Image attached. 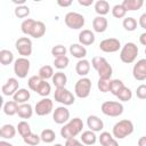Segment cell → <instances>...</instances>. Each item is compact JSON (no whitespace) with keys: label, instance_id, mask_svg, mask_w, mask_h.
<instances>
[{"label":"cell","instance_id":"1","mask_svg":"<svg viewBox=\"0 0 146 146\" xmlns=\"http://www.w3.org/2000/svg\"><path fill=\"white\" fill-rule=\"evenodd\" d=\"M82 129H83V121L80 117H73L60 128V136L65 140L75 138L78 135L82 133Z\"/></svg>","mask_w":146,"mask_h":146},{"label":"cell","instance_id":"2","mask_svg":"<svg viewBox=\"0 0 146 146\" xmlns=\"http://www.w3.org/2000/svg\"><path fill=\"white\" fill-rule=\"evenodd\" d=\"M91 65H92V67L97 71L99 79L111 80L112 74H113V68H112L111 64L107 62V59H106L105 57L95 56V57L91 59Z\"/></svg>","mask_w":146,"mask_h":146},{"label":"cell","instance_id":"3","mask_svg":"<svg viewBox=\"0 0 146 146\" xmlns=\"http://www.w3.org/2000/svg\"><path fill=\"white\" fill-rule=\"evenodd\" d=\"M133 123L132 121L124 119V120H120L119 122H116L113 125L112 129V135L115 139H124L125 137L130 136L133 132Z\"/></svg>","mask_w":146,"mask_h":146},{"label":"cell","instance_id":"4","mask_svg":"<svg viewBox=\"0 0 146 146\" xmlns=\"http://www.w3.org/2000/svg\"><path fill=\"white\" fill-rule=\"evenodd\" d=\"M139 49L133 42H127L120 50V59L124 64H131L136 60Z\"/></svg>","mask_w":146,"mask_h":146},{"label":"cell","instance_id":"5","mask_svg":"<svg viewBox=\"0 0 146 146\" xmlns=\"http://www.w3.org/2000/svg\"><path fill=\"white\" fill-rule=\"evenodd\" d=\"M64 22H65V25L71 29V30H80L84 26V23H86V19H84V16L79 14V13H75V11H70L65 15L64 17Z\"/></svg>","mask_w":146,"mask_h":146},{"label":"cell","instance_id":"6","mask_svg":"<svg viewBox=\"0 0 146 146\" xmlns=\"http://www.w3.org/2000/svg\"><path fill=\"white\" fill-rule=\"evenodd\" d=\"M100 110H102L103 114L111 116V117H116L123 113V105L120 102L107 100V102H104L102 104Z\"/></svg>","mask_w":146,"mask_h":146},{"label":"cell","instance_id":"7","mask_svg":"<svg viewBox=\"0 0 146 146\" xmlns=\"http://www.w3.org/2000/svg\"><path fill=\"white\" fill-rule=\"evenodd\" d=\"M91 91V80L87 76L80 78L74 86V94L78 98H87Z\"/></svg>","mask_w":146,"mask_h":146},{"label":"cell","instance_id":"8","mask_svg":"<svg viewBox=\"0 0 146 146\" xmlns=\"http://www.w3.org/2000/svg\"><path fill=\"white\" fill-rule=\"evenodd\" d=\"M54 98L57 103L62 104L63 106L73 105L75 102V96L65 87L64 88H56L54 92Z\"/></svg>","mask_w":146,"mask_h":146},{"label":"cell","instance_id":"9","mask_svg":"<svg viewBox=\"0 0 146 146\" xmlns=\"http://www.w3.org/2000/svg\"><path fill=\"white\" fill-rule=\"evenodd\" d=\"M32 40L29 38V36H22V38H18L15 42V48L16 50L18 51V54L21 55V57H29L32 55V50H33V47H32Z\"/></svg>","mask_w":146,"mask_h":146},{"label":"cell","instance_id":"10","mask_svg":"<svg viewBox=\"0 0 146 146\" xmlns=\"http://www.w3.org/2000/svg\"><path fill=\"white\" fill-rule=\"evenodd\" d=\"M31 63L26 57H19L14 62V73L19 79H25L30 72Z\"/></svg>","mask_w":146,"mask_h":146},{"label":"cell","instance_id":"11","mask_svg":"<svg viewBox=\"0 0 146 146\" xmlns=\"http://www.w3.org/2000/svg\"><path fill=\"white\" fill-rule=\"evenodd\" d=\"M52 110H54V103L50 98H47V97L40 99L34 106V112L39 116L48 115L52 112Z\"/></svg>","mask_w":146,"mask_h":146},{"label":"cell","instance_id":"12","mask_svg":"<svg viewBox=\"0 0 146 146\" xmlns=\"http://www.w3.org/2000/svg\"><path fill=\"white\" fill-rule=\"evenodd\" d=\"M99 49L103 52H116L121 49V42L116 38H107L100 41L99 43Z\"/></svg>","mask_w":146,"mask_h":146},{"label":"cell","instance_id":"13","mask_svg":"<svg viewBox=\"0 0 146 146\" xmlns=\"http://www.w3.org/2000/svg\"><path fill=\"white\" fill-rule=\"evenodd\" d=\"M52 120L57 124H65L70 121V111L66 106H58L54 110Z\"/></svg>","mask_w":146,"mask_h":146},{"label":"cell","instance_id":"14","mask_svg":"<svg viewBox=\"0 0 146 146\" xmlns=\"http://www.w3.org/2000/svg\"><path fill=\"white\" fill-rule=\"evenodd\" d=\"M132 75L137 81L146 80V58L137 60L132 67Z\"/></svg>","mask_w":146,"mask_h":146},{"label":"cell","instance_id":"15","mask_svg":"<svg viewBox=\"0 0 146 146\" xmlns=\"http://www.w3.org/2000/svg\"><path fill=\"white\" fill-rule=\"evenodd\" d=\"M19 89V82L16 78H9L6 83L2 86L1 91L5 96H14L16 91Z\"/></svg>","mask_w":146,"mask_h":146},{"label":"cell","instance_id":"16","mask_svg":"<svg viewBox=\"0 0 146 146\" xmlns=\"http://www.w3.org/2000/svg\"><path fill=\"white\" fill-rule=\"evenodd\" d=\"M87 125H88L89 130H91L94 132H99L104 129V122L97 115H89L87 117Z\"/></svg>","mask_w":146,"mask_h":146},{"label":"cell","instance_id":"17","mask_svg":"<svg viewBox=\"0 0 146 146\" xmlns=\"http://www.w3.org/2000/svg\"><path fill=\"white\" fill-rule=\"evenodd\" d=\"M96 36L91 30H82L79 33V43L82 46H90L95 42Z\"/></svg>","mask_w":146,"mask_h":146},{"label":"cell","instance_id":"18","mask_svg":"<svg viewBox=\"0 0 146 146\" xmlns=\"http://www.w3.org/2000/svg\"><path fill=\"white\" fill-rule=\"evenodd\" d=\"M68 51H70V54L73 57L78 58L79 60L80 59H84V57L87 56V49H86V47L82 46V44H80V43H72L70 46Z\"/></svg>","mask_w":146,"mask_h":146},{"label":"cell","instance_id":"19","mask_svg":"<svg viewBox=\"0 0 146 146\" xmlns=\"http://www.w3.org/2000/svg\"><path fill=\"white\" fill-rule=\"evenodd\" d=\"M108 22L104 16H97L92 19V29L97 33H103L107 30Z\"/></svg>","mask_w":146,"mask_h":146},{"label":"cell","instance_id":"20","mask_svg":"<svg viewBox=\"0 0 146 146\" xmlns=\"http://www.w3.org/2000/svg\"><path fill=\"white\" fill-rule=\"evenodd\" d=\"M75 72L81 78H84L90 72V62L87 59H80L75 64Z\"/></svg>","mask_w":146,"mask_h":146},{"label":"cell","instance_id":"21","mask_svg":"<svg viewBox=\"0 0 146 146\" xmlns=\"http://www.w3.org/2000/svg\"><path fill=\"white\" fill-rule=\"evenodd\" d=\"M30 98H31V94H30V91H29L27 89H25V88H19V89L16 91V94L13 96V100H15L18 105L27 103V100H29Z\"/></svg>","mask_w":146,"mask_h":146},{"label":"cell","instance_id":"22","mask_svg":"<svg viewBox=\"0 0 146 146\" xmlns=\"http://www.w3.org/2000/svg\"><path fill=\"white\" fill-rule=\"evenodd\" d=\"M33 112H34V110H33L32 105L29 104V103L18 105L17 114H18V116H19L21 119H24V120H25V119H30V117H32Z\"/></svg>","mask_w":146,"mask_h":146},{"label":"cell","instance_id":"23","mask_svg":"<svg viewBox=\"0 0 146 146\" xmlns=\"http://www.w3.org/2000/svg\"><path fill=\"white\" fill-rule=\"evenodd\" d=\"M44 33H46V25H44V23L41 22V21H35L30 36H32L34 39H40V38H42L44 35Z\"/></svg>","mask_w":146,"mask_h":146},{"label":"cell","instance_id":"24","mask_svg":"<svg viewBox=\"0 0 146 146\" xmlns=\"http://www.w3.org/2000/svg\"><path fill=\"white\" fill-rule=\"evenodd\" d=\"M17 128H15L13 124H3L0 129V136L2 139H13L16 135Z\"/></svg>","mask_w":146,"mask_h":146},{"label":"cell","instance_id":"25","mask_svg":"<svg viewBox=\"0 0 146 146\" xmlns=\"http://www.w3.org/2000/svg\"><path fill=\"white\" fill-rule=\"evenodd\" d=\"M51 81H52V84L56 88H64L67 83V76L62 71H58V72H55Z\"/></svg>","mask_w":146,"mask_h":146},{"label":"cell","instance_id":"26","mask_svg":"<svg viewBox=\"0 0 146 146\" xmlns=\"http://www.w3.org/2000/svg\"><path fill=\"white\" fill-rule=\"evenodd\" d=\"M80 138H81V141H82L86 146L94 145V144H96V141H97V136H96V133H95L94 131H91V130L82 131Z\"/></svg>","mask_w":146,"mask_h":146},{"label":"cell","instance_id":"27","mask_svg":"<svg viewBox=\"0 0 146 146\" xmlns=\"http://www.w3.org/2000/svg\"><path fill=\"white\" fill-rule=\"evenodd\" d=\"M95 11L98 14V16H105L110 13V3L106 0H98L95 2Z\"/></svg>","mask_w":146,"mask_h":146},{"label":"cell","instance_id":"28","mask_svg":"<svg viewBox=\"0 0 146 146\" xmlns=\"http://www.w3.org/2000/svg\"><path fill=\"white\" fill-rule=\"evenodd\" d=\"M122 6L125 8L127 11H135L140 9L144 6V1L143 0H123Z\"/></svg>","mask_w":146,"mask_h":146},{"label":"cell","instance_id":"29","mask_svg":"<svg viewBox=\"0 0 146 146\" xmlns=\"http://www.w3.org/2000/svg\"><path fill=\"white\" fill-rule=\"evenodd\" d=\"M54 68H52V66H50V65H43V66H41L40 68H39V72H38V75L42 79V80H48V79H52V76H54Z\"/></svg>","mask_w":146,"mask_h":146},{"label":"cell","instance_id":"30","mask_svg":"<svg viewBox=\"0 0 146 146\" xmlns=\"http://www.w3.org/2000/svg\"><path fill=\"white\" fill-rule=\"evenodd\" d=\"M17 110H18V104L15 100H8L3 105V113L8 116H13L17 114Z\"/></svg>","mask_w":146,"mask_h":146},{"label":"cell","instance_id":"31","mask_svg":"<svg viewBox=\"0 0 146 146\" xmlns=\"http://www.w3.org/2000/svg\"><path fill=\"white\" fill-rule=\"evenodd\" d=\"M13 62H15L14 60V54L10 50H8V49L0 50V63L2 65H5V66L6 65H9Z\"/></svg>","mask_w":146,"mask_h":146},{"label":"cell","instance_id":"32","mask_svg":"<svg viewBox=\"0 0 146 146\" xmlns=\"http://www.w3.org/2000/svg\"><path fill=\"white\" fill-rule=\"evenodd\" d=\"M40 138H41V141H43L46 144H51L56 139V133L51 129H44V130L41 131Z\"/></svg>","mask_w":146,"mask_h":146},{"label":"cell","instance_id":"33","mask_svg":"<svg viewBox=\"0 0 146 146\" xmlns=\"http://www.w3.org/2000/svg\"><path fill=\"white\" fill-rule=\"evenodd\" d=\"M38 95H40L41 97H47V96H49V94L51 92V86H50V83L49 82H47L46 80H42L41 81V83L39 84V87H38V89H36V91H35Z\"/></svg>","mask_w":146,"mask_h":146},{"label":"cell","instance_id":"34","mask_svg":"<svg viewBox=\"0 0 146 146\" xmlns=\"http://www.w3.org/2000/svg\"><path fill=\"white\" fill-rule=\"evenodd\" d=\"M34 23H35V21L32 19V18H26V19H24V21L22 22V24H21V31H22L25 35H29V36H30L31 31H32V29H33V26H34Z\"/></svg>","mask_w":146,"mask_h":146},{"label":"cell","instance_id":"35","mask_svg":"<svg viewBox=\"0 0 146 146\" xmlns=\"http://www.w3.org/2000/svg\"><path fill=\"white\" fill-rule=\"evenodd\" d=\"M17 131H18V133L21 135V137H26L27 135H30L31 132H32V130H31V127H30V124L25 121V120H23V121H21V122H18V124H17Z\"/></svg>","mask_w":146,"mask_h":146},{"label":"cell","instance_id":"36","mask_svg":"<svg viewBox=\"0 0 146 146\" xmlns=\"http://www.w3.org/2000/svg\"><path fill=\"white\" fill-rule=\"evenodd\" d=\"M124 87V83L120 79H112L111 80V87H110V92L114 96L119 94V91Z\"/></svg>","mask_w":146,"mask_h":146},{"label":"cell","instance_id":"37","mask_svg":"<svg viewBox=\"0 0 146 146\" xmlns=\"http://www.w3.org/2000/svg\"><path fill=\"white\" fill-rule=\"evenodd\" d=\"M116 97H117L119 100H121V102H129V100H131V98H132V91H131L130 88H128V87L124 86V87L119 91V94L116 95Z\"/></svg>","mask_w":146,"mask_h":146},{"label":"cell","instance_id":"38","mask_svg":"<svg viewBox=\"0 0 146 146\" xmlns=\"http://www.w3.org/2000/svg\"><path fill=\"white\" fill-rule=\"evenodd\" d=\"M23 140H24V143L27 146H38L40 144V141H41V138H40L39 135L31 132L30 135H27L26 137H24Z\"/></svg>","mask_w":146,"mask_h":146},{"label":"cell","instance_id":"39","mask_svg":"<svg viewBox=\"0 0 146 146\" xmlns=\"http://www.w3.org/2000/svg\"><path fill=\"white\" fill-rule=\"evenodd\" d=\"M122 25H123L125 31L132 32L137 29V21L133 17H124V19L122 22Z\"/></svg>","mask_w":146,"mask_h":146},{"label":"cell","instance_id":"40","mask_svg":"<svg viewBox=\"0 0 146 146\" xmlns=\"http://www.w3.org/2000/svg\"><path fill=\"white\" fill-rule=\"evenodd\" d=\"M68 63H70V59H68L67 56L57 57V58L54 59V66H55L57 70H59V71L66 68V67L68 66Z\"/></svg>","mask_w":146,"mask_h":146},{"label":"cell","instance_id":"41","mask_svg":"<svg viewBox=\"0 0 146 146\" xmlns=\"http://www.w3.org/2000/svg\"><path fill=\"white\" fill-rule=\"evenodd\" d=\"M125 14H127V10L122 6V3H119V5L113 6V8H112V15H113V17H115V18H123V17H125Z\"/></svg>","mask_w":146,"mask_h":146},{"label":"cell","instance_id":"42","mask_svg":"<svg viewBox=\"0 0 146 146\" xmlns=\"http://www.w3.org/2000/svg\"><path fill=\"white\" fill-rule=\"evenodd\" d=\"M42 79L39 76V75H32L27 80V86H29V89L32 90V91H36L39 84L41 83Z\"/></svg>","mask_w":146,"mask_h":146},{"label":"cell","instance_id":"43","mask_svg":"<svg viewBox=\"0 0 146 146\" xmlns=\"http://www.w3.org/2000/svg\"><path fill=\"white\" fill-rule=\"evenodd\" d=\"M15 16L16 17H18V18H25V17H27L29 15H30V8L27 7V6H25V5H23V6H17L16 8H15ZM26 19V18H25Z\"/></svg>","mask_w":146,"mask_h":146},{"label":"cell","instance_id":"44","mask_svg":"<svg viewBox=\"0 0 146 146\" xmlns=\"http://www.w3.org/2000/svg\"><path fill=\"white\" fill-rule=\"evenodd\" d=\"M66 51H67V49L62 44H56L51 48V55L54 56V58L66 56Z\"/></svg>","mask_w":146,"mask_h":146},{"label":"cell","instance_id":"45","mask_svg":"<svg viewBox=\"0 0 146 146\" xmlns=\"http://www.w3.org/2000/svg\"><path fill=\"white\" fill-rule=\"evenodd\" d=\"M112 80V79H111ZM111 80H106V79H98L97 82V87L99 89L100 92H108L110 91V87H111Z\"/></svg>","mask_w":146,"mask_h":146},{"label":"cell","instance_id":"46","mask_svg":"<svg viewBox=\"0 0 146 146\" xmlns=\"http://www.w3.org/2000/svg\"><path fill=\"white\" fill-rule=\"evenodd\" d=\"M112 138H114L112 133H110V132H107V131H103V132H100V135H99V137H98V140H99L100 145L103 146V145H105L107 141H110Z\"/></svg>","mask_w":146,"mask_h":146},{"label":"cell","instance_id":"47","mask_svg":"<svg viewBox=\"0 0 146 146\" xmlns=\"http://www.w3.org/2000/svg\"><path fill=\"white\" fill-rule=\"evenodd\" d=\"M136 96L139 99H146V84H140L136 89Z\"/></svg>","mask_w":146,"mask_h":146},{"label":"cell","instance_id":"48","mask_svg":"<svg viewBox=\"0 0 146 146\" xmlns=\"http://www.w3.org/2000/svg\"><path fill=\"white\" fill-rule=\"evenodd\" d=\"M64 146H86L82 141L78 140L76 138H71V139H67L65 141V145Z\"/></svg>","mask_w":146,"mask_h":146},{"label":"cell","instance_id":"49","mask_svg":"<svg viewBox=\"0 0 146 146\" xmlns=\"http://www.w3.org/2000/svg\"><path fill=\"white\" fill-rule=\"evenodd\" d=\"M138 24H139V26L141 29L146 30V13H144V14L140 15V17L138 19Z\"/></svg>","mask_w":146,"mask_h":146},{"label":"cell","instance_id":"50","mask_svg":"<svg viewBox=\"0 0 146 146\" xmlns=\"http://www.w3.org/2000/svg\"><path fill=\"white\" fill-rule=\"evenodd\" d=\"M57 5L60 6V7H64V8L65 7H70L72 5V0H64V1L63 0H58L57 1Z\"/></svg>","mask_w":146,"mask_h":146},{"label":"cell","instance_id":"51","mask_svg":"<svg viewBox=\"0 0 146 146\" xmlns=\"http://www.w3.org/2000/svg\"><path fill=\"white\" fill-rule=\"evenodd\" d=\"M79 5L80 6H83V7H89L94 3V0H78Z\"/></svg>","mask_w":146,"mask_h":146},{"label":"cell","instance_id":"52","mask_svg":"<svg viewBox=\"0 0 146 146\" xmlns=\"http://www.w3.org/2000/svg\"><path fill=\"white\" fill-rule=\"evenodd\" d=\"M103 146H119V143H117V140L115 139V138H112L110 141H107L105 145H103Z\"/></svg>","mask_w":146,"mask_h":146},{"label":"cell","instance_id":"53","mask_svg":"<svg viewBox=\"0 0 146 146\" xmlns=\"http://www.w3.org/2000/svg\"><path fill=\"white\" fill-rule=\"evenodd\" d=\"M139 42H140L143 46L146 47V32H144V33H141V34L139 35Z\"/></svg>","mask_w":146,"mask_h":146},{"label":"cell","instance_id":"54","mask_svg":"<svg viewBox=\"0 0 146 146\" xmlns=\"http://www.w3.org/2000/svg\"><path fill=\"white\" fill-rule=\"evenodd\" d=\"M138 146H146V136H143L138 139Z\"/></svg>","mask_w":146,"mask_h":146},{"label":"cell","instance_id":"55","mask_svg":"<svg viewBox=\"0 0 146 146\" xmlns=\"http://www.w3.org/2000/svg\"><path fill=\"white\" fill-rule=\"evenodd\" d=\"M0 146H14V145L10 144L9 141H6L5 139H2V140H0Z\"/></svg>","mask_w":146,"mask_h":146},{"label":"cell","instance_id":"56","mask_svg":"<svg viewBox=\"0 0 146 146\" xmlns=\"http://www.w3.org/2000/svg\"><path fill=\"white\" fill-rule=\"evenodd\" d=\"M54 146H64V145H62V144H55Z\"/></svg>","mask_w":146,"mask_h":146},{"label":"cell","instance_id":"57","mask_svg":"<svg viewBox=\"0 0 146 146\" xmlns=\"http://www.w3.org/2000/svg\"><path fill=\"white\" fill-rule=\"evenodd\" d=\"M145 55H146V48H145Z\"/></svg>","mask_w":146,"mask_h":146}]
</instances>
